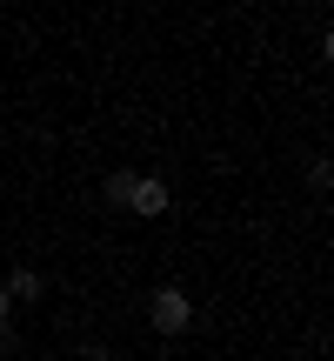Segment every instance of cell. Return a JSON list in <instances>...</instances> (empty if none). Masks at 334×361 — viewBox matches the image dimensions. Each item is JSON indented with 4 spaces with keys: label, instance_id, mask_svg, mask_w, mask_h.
Listing matches in <instances>:
<instances>
[{
    "label": "cell",
    "instance_id": "6",
    "mask_svg": "<svg viewBox=\"0 0 334 361\" xmlns=\"http://www.w3.org/2000/svg\"><path fill=\"white\" fill-rule=\"evenodd\" d=\"M74 361H114V355H107V348H101V341H87V348H80Z\"/></svg>",
    "mask_w": 334,
    "mask_h": 361
},
{
    "label": "cell",
    "instance_id": "5",
    "mask_svg": "<svg viewBox=\"0 0 334 361\" xmlns=\"http://www.w3.org/2000/svg\"><path fill=\"white\" fill-rule=\"evenodd\" d=\"M308 188H314V194L334 188V168H328V161H308Z\"/></svg>",
    "mask_w": 334,
    "mask_h": 361
},
{
    "label": "cell",
    "instance_id": "4",
    "mask_svg": "<svg viewBox=\"0 0 334 361\" xmlns=\"http://www.w3.org/2000/svg\"><path fill=\"white\" fill-rule=\"evenodd\" d=\"M134 180H141V174H128V168H120V174H107V207H128Z\"/></svg>",
    "mask_w": 334,
    "mask_h": 361
},
{
    "label": "cell",
    "instance_id": "1",
    "mask_svg": "<svg viewBox=\"0 0 334 361\" xmlns=\"http://www.w3.org/2000/svg\"><path fill=\"white\" fill-rule=\"evenodd\" d=\"M147 322H154L161 335H180V328L194 322V301H187V288H174V281H161L154 295H147Z\"/></svg>",
    "mask_w": 334,
    "mask_h": 361
},
{
    "label": "cell",
    "instance_id": "8",
    "mask_svg": "<svg viewBox=\"0 0 334 361\" xmlns=\"http://www.w3.org/2000/svg\"><path fill=\"white\" fill-rule=\"evenodd\" d=\"M0 322H13V301H7V288H0Z\"/></svg>",
    "mask_w": 334,
    "mask_h": 361
},
{
    "label": "cell",
    "instance_id": "2",
    "mask_svg": "<svg viewBox=\"0 0 334 361\" xmlns=\"http://www.w3.org/2000/svg\"><path fill=\"white\" fill-rule=\"evenodd\" d=\"M167 207H174V188H167V180H154V174H141L134 180V194H128V214H167Z\"/></svg>",
    "mask_w": 334,
    "mask_h": 361
},
{
    "label": "cell",
    "instance_id": "3",
    "mask_svg": "<svg viewBox=\"0 0 334 361\" xmlns=\"http://www.w3.org/2000/svg\"><path fill=\"white\" fill-rule=\"evenodd\" d=\"M0 288H7V301H13V308H20V301H40V295H47V281H40L34 268H13Z\"/></svg>",
    "mask_w": 334,
    "mask_h": 361
},
{
    "label": "cell",
    "instance_id": "7",
    "mask_svg": "<svg viewBox=\"0 0 334 361\" xmlns=\"http://www.w3.org/2000/svg\"><path fill=\"white\" fill-rule=\"evenodd\" d=\"M13 348V322H0V355H7Z\"/></svg>",
    "mask_w": 334,
    "mask_h": 361
}]
</instances>
